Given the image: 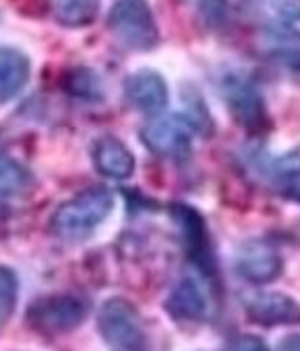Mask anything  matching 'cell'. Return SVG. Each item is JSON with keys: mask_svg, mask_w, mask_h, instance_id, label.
Here are the masks:
<instances>
[{"mask_svg": "<svg viewBox=\"0 0 300 351\" xmlns=\"http://www.w3.org/2000/svg\"><path fill=\"white\" fill-rule=\"evenodd\" d=\"M88 315V305L74 293H51L30 303L26 324L35 333L55 337L77 330Z\"/></svg>", "mask_w": 300, "mask_h": 351, "instance_id": "cell-4", "label": "cell"}, {"mask_svg": "<svg viewBox=\"0 0 300 351\" xmlns=\"http://www.w3.org/2000/svg\"><path fill=\"white\" fill-rule=\"evenodd\" d=\"M231 351H271V349H268L266 342L259 340V337L240 335L238 340H234V344H231Z\"/></svg>", "mask_w": 300, "mask_h": 351, "instance_id": "cell-22", "label": "cell"}, {"mask_svg": "<svg viewBox=\"0 0 300 351\" xmlns=\"http://www.w3.org/2000/svg\"><path fill=\"white\" fill-rule=\"evenodd\" d=\"M166 315L183 324H197L208 317V300L195 278H183L164 300Z\"/></svg>", "mask_w": 300, "mask_h": 351, "instance_id": "cell-12", "label": "cell"}, {"mask_svg": "<svg viewBox=\"0 0 300 351\" xmlns=\"http://www.w3.org/2000/svg\"><path fill=\"white\" fill-rule=\"evenodd\" d=\"M90 158L97 171L111 180H127L134 176L136 160L132 150L116 136H99L90 148Z\"/></svg>", "mask_w": 300, "mask_h": 351, "instance_id": "cell-11", "label": "cell"}, {"mask_svg": "<svg viewBox=\"0 0 300 351\" xmlns=\"http://www.w3.org/2000/svg\"><path fill=\"white\" fill-rule=\"evenodd\" d=\"M53 16L65 28H84L95 21L99 0H53Z\"/></svg>", "mask_w": 300, "mask_h": 351, "instance_id": "cell-15", "label": "cell"}, {"mask_svg": "<svg viewBox=\"0 0 300 351\" xmlns=\"http://www.w3.org/2000/svg\"><path fill=\"white\" fill-rule=\"evenodd\" d=\"M264 49L273 60L282 62L289 70H300V30L293 26H275L264 30Z\"/></svg>", "mask_w": 300, "mask_h": 351, "instance_id": "cell-14", "label": "cell"}, {"mask_svg": "<svg viewBox=\"0 0 300 351\" xmlns=\"http://www.w3.org/2000/svg\"><path fill=\"white\" fill-rule=\"evenodd\" d=\"M97 330L109 351H148L146 326L127 298H106L97 312Z\"/></svg>", "mask_w": 300, "mask_h": 351, "instance_id": "cell-3", "label": "cell"}, {"mask_svg": "<svg viewBox=\"0 0 300 351\" xmlns=\"http://www.w3.org/2000/svg\"><path fill=\"white\" fill-rule=\"evenodd\" d=\"M271 14L279 26H296L300 23V0H268Z\"/></svg>", "mask_w": 300, "mask_h": 351, "instance_id": "cell-21", "label": "cell"}, {"mask_svg": "<svg viewBox=\"0 0 300 351\" xmlns=\"http://www.w3.org/2000/svg\"><path fill=\"white\" fill-rule=\"evenodd\" d=\"M106 28L129 51H153L160 44V28L148 0H114Z\"/></svg>", "mask_w": 300, "mask_h": 351, "instance_id": "cell-2", "label": "cell"}, {"mask_svg": "<svg viewBox=\"0 0 300 351\" xmlns=\"http://www.w3.org/2000/svg\"><path fill=\"white\" fill-rule=\"evenodd\" d=\"M116 197L106 187H88L58 206L49 229L62 241H84L114 213Z\"/></svg>", "mask_w": 300, "mask_h": 351, "instance_id": "cell-1", "label": "cell"}, {"mask_svg": "<svg viewBox=\"0 0 300 351\" xmlns=\"http://www.w3.org/2000/svg\"><path fill=\"white\" fill-rule=\"evenodd\" d=\"M275 187L282 192V197L300 204V160L298 158H284L275 165L273 171Z\"/></svg>", "mask_w": 300, "mask_h": 351, "instance_id": "cell-17", "label": "cell"}, {"mask_svg": "<svg viewBox=\"0 0 300 351\" xmlns=\"http://www.w3.org/2000/svg\"><path fill=\"white\" fill-rule=\"evenodd\" d=\"M30 176L28 171L18 165L16 160H12L8 153L0 146V190L5 192H18L28 187Z\"/></svg>", "mask_w": 300, "mask_h": 351, "instance_id": "cell-18", "label": "cell"}, {"mask_svg": "<svg viewBox=\"0 0 300 351\" xmlns=\"http://www.w3.org/2000/svg\"><path fill=\"white\" fill-rule=\"evenodd\" d=\"M284 261L279 252L266 243H249L238 252L236 271L249 285H271L282 275Z\"/></svg>", "mask_w": 300, "mask_h": 351, "instance_id": "cell-10", "label": "cell"}, {"mask_svg": "<svg viewBox=\"0 0 300 351\" xmlns=\"http://www.w3.org/2000/svg\"><path fill=\"white\" fill-rule=\"evenodd\" d=\"M125 99L132 109L148 116H158L168 104L166 79L155 70H136L125 79Z\"/></svg>", "mask_w": 300, "mask_h": 351, "instance_id": "cell-8", "label": "cell"}, {"mask_svg": "<svg viewBox=\"0 0 300 351\" xmlns=\"http://www.w3.org/2000/svg\"><path fill=\"white\" fill-rule=\"evenodd\" d=\"M245 315L249 322L273 328V326H298L300 303L279 291H261L245 300Z\"/></svg>", "mask_w": 300, "mask_h": 351, "instance_id": "cell-9", "label": "cell"}, {"mask_svg": "<svg viewBox=\"0 0 300 351\" xmlns=\"http://www.w3.org/2000/svg\"><path fill=\"white\" fill-rule=\"evenodd\" d=\"M277 351H300V333H293L289 337H284V340L279 342Z\"/></svg>", "mask_w": 300, "mask_h": 351, "instance_id": "cell-23", "label": "cell"}, {"mask_svg": "<svg viewBox=\"0 0 300 351\" xmlns=\"http://www.w3.org/2000/svg\"><path fill=\"white\" fill-rule=\"evenodd\" d=\"M62 86H65V90L77 99H86V102H97V99H102V79H99V74L95 70H90V67H74V70L65 74Z\"/></svg>", "mask_w": 300, "mask_h": 351, "instance_id": "cell-16", "label": "cell"}, {"mask_svg": "<svg viewBox=\"0 0 300 351\" xmlns=\"http://www.w3.org/2000/svg\"><path fill=\"white\" fill-rule=\"evenodd\" d=\"M18 300V280L12 268L0 266V328L10 322Z\"/></svg>", "mask_w": 300, "mask_h": 351, "instance_id": "cell-19", "label": "cell"}, {"mask_svg": "<svg viewBox=\"0 0 300 351\" xmlns=\"http://www.w3.org/2000/svg\"><path fill=\"white\" fill-rule=\"evenodd\" d=\"M224 99L234 116V121L245 128L252 134H264L266 130H271V116H268L266 102L261 97L259 88L245 77H229L224 81Z\"/></svg>", "mask_w": 300, "mask_h": 351, "instance_id": "cell-5", "label": "cell"}, {"mask_svg": "<svg viewBox=\"0 0 300 351\" xmlns=\"http://www.w3.org/2000/svg\"><path fill=\"white\" fill-rule=\"evenodd\" d=\"M173 217H176L178 227L183 229V238H185V247L190 259L195 261V266L201 271L203 275L212 278L215 275V254H212V243H210V234L208 227H205L203 217L199 215L195 208L190 206H173Z\"/></svg>", "mask_w": 300, "mask_h": 351, "instance_id": "cell-7", "label": "cell"}, {"mask_svg": "<svg viewBox=\"0 0 300 351\" xmlns=\"http://www.w3.org/2000/svg\"><path fill=\"white\" fill-rule=\"evenodd\" d=\"M30 81V58L21 49L0 47V104L21 95Z\"/></svg>", "mask_w": 300, "mask_h": 351, "instance_id": "cell-13", "label": "cell"}, {"mask_svg": "<svg viewBox=\"0 0 300 351\" xmlns=\"http://www.w3.org/2000/svg\"><path fill=\"white\" fill-rule=\"evenodd\" d=\"M192 125L185 116H160L141 128V141L160 158H185L192 150Z\"/></svg>", "mask_w": 300, "mask_h": 351, "instance_id": "cell-6", "label": "cell"}, {"mask_svg": "<svg viewBox=\"0 0 300 351\" xmlns=\"http://www.w3.org/2000/svg\"><path fill=\"white\" fill-rule=\"evenodd\" d=\"M195 3L205 26L210 28H220L229 14V0H195Z\"/></svg>", "mask_w": 300, "mask_h": 351, "instance_id": "cell-20", "label": "cell"}]
</instances>
